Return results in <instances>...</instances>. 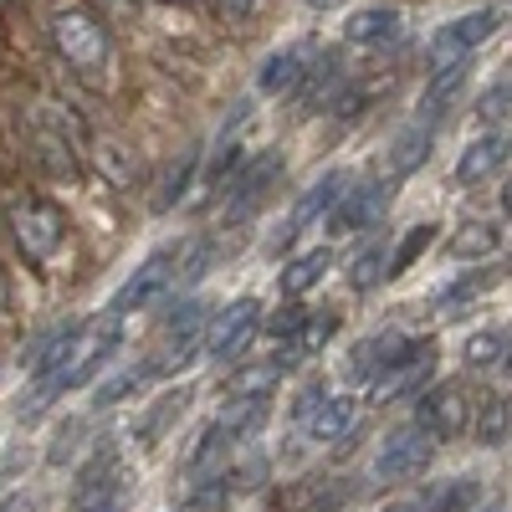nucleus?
Listing matches in <instances>:
<instances>
[{"instance_id": "obj_51", "label": "nucleus", "mask_w": 512, "mask_h": 512, "mask_svg": "<svg viewBox=\"0 0 512 512\" xmlns=\"http://www.w3.org/2000/svg\"><path fill=\"white\" fill-rule=\"evenodd\" d=\"M175 512H205V507H195V502H185V507H175Z\"/></svg>"}, {"instance_id": "obj_21", "label": "nucleus", "mask_w": 512, "mask_h": 512, "mask_svg": "<svg viewBox=\"0 0 512 512\" xmlns=\"http://www.w3.org/2000/svg\"><path fill=\"white\" fill-rule=\"evenodd\" d=\"M405 26V16L395 6H364L344 21V36L354 41V47H379V41H395Z\"/></svg>"}, {"instance_id": "obj_29", "label": "nucleus", "mask_w": 512, "mask_h": 512, "mask_svg": "<svg viewBox=\"0 0 512 512\" xmlns=\"http://www.w3.org/2000/svg\"><path fill=\"white\" fill-rule=\"evenodd\" d=\"M497 282H502V267H477V272H466V277L446 282V287L436 292V308H461V303H472V297L492 292Z\"/></svg>"}, {"instance_id": "obj_38", "label": "nucleus", "mask_w": 512, "mask_h": 512, "mask_svg": "<svg viewBox=\"0 0 512 512\" xmlns=\"http://www.w3.org/2000/svg\"><path fill=\"white\" fill-rule=\"evenodd\" d=\"M226 446H231V436L221 431L216 420H210L205 431H200V446H195V456H190V472H205V466L216 461V456H226Z\"/></svg>"}, {"instance_id": "obj_13", "label": "nucleus", "mask_w": 512, "mask_h": 512, "mask_svg": "<svg viewBox=\"0 0 512 512\" xmlns=\"http://www.w3.org/2000/svg\"><path fill=\"white\" fill-rule=\"evenodd\" d=\"M169 282H175V251H154V256H144V267L113 292V313H139V308H149L154 297L169 292Z\"/></svg>"}, {"instance_id": "obj_33", "label": "nucleus", "mask_w": 512, "mask_h": 512, "mask_svg": "<svg viewBox=\"0 0 512 512\" xmlns=\"http://www.w3.org/2000/svg\"><path fill=\"white\" fill-rule=\"evenodd\" d=\"M241 159H246V149L241 144H231V139H221L216 144V159H210V169H205V195H226V185H231V175L241 169Z\"/></svg>"}, {"instance_id": "obj_4", "label": "nucleus", "mask_w": 512, "mask_h": 512, "mask_svg": "<svg viewBox=\"0 0 512 512\" xmlns=\"http://www.w3.org/2000/svg\"><path fill=\"white\" fill-rule=\"evenodd\" d=\"M118 507H123V456L118 446H98L77 466L72 512H118Z\"/></svg>"}, {"instance_id": "obj_47", "label": "nucleus", "mask_w": 512, "mask_h": 512, "mask_svg": "<svg viewBox=\"0 0 512 512\" xmlns=\"http://www.w3.org/2000/svg\"><path fill=\"white\" fill-rule=\"evenodd\" d=\"M0 308H11V277H6V267H0Z\"/></svg>"}, {"instance_id": "obj_43", "label": "nucleus", "mask_w": 512, "mask_h": 512, "mask_svg": "<svg viewBox=\"0 0 512 512\" xmlns=\"http://www.w3.org/2000/svg\"><path fill=\"white\" fill-rule=\"evenodd\" d=\"M364 103H369V93H364V88H338L328 108H333V118H344V123H349V118H359V113H364Z\"/></svg>"}, {"instance_id": "obj_40", "label": "nucleus", "mask_w": 512, "mask_h": 512, "mask_svg": "<svg viewBox=\"0 0 512 512\" xmlns=\"http://www.w3.org/2000/svg\"><path fill=\"white\" fill-rule=\"evenodd\" d=\"M308 318H313V313L303 308V297H292L287 308H277V313L267 318V333H272V338H292V333H303Z\"/></svg>"}, {"instance_id": "obj_32", "label": "nucleus", "mask_w": 512, "mask_h": 512, "mask_svg": "<svg viewBox=\"0 0 512 512\" xmlns=\"http://www.w3.org/2000/svg\"><path fill=\"white\" fill-rule=\"evenodd\" d=\"M210 262H216V236L190 241L185 251H175V282H169V287H195L210 272Z\"/></svg>"}, {"instance_id": "obj_36", "label": "nucleus", "mask_w": 512, "mask_h": 512, "mask_svg": "<svg viewBox=\"0 0 512 512\" xmlns=\"http://www.w3.org/2000/svg\"><path fill=\"white\" fill-rule=\"evenodd\" d=\"M477 441H482V446H507V395H487V400H482Z\"/></svg>"}, {"instance_id": "obj_25", "label": "nucleus", "mask_w": 512, "mask_h": 512, "mask_svg": "<svg viewBox=\"0 0 512 512\" xmlns=\"http://www.w3.org/2000/svg\"><path fill=\"white\" fill-rule=\"evenodd\" d=\"M328 267H333V251H328V246H313V251L292 256V262L282 267L277 287H282L287 297H303V292H313V287H318V282L328 277Z\"/></svg>"}, {"instance_id": "obj_26", "label": "nucleus", "mask_w": 512, "mask_h": 512, "mask_svg": "<svg viewBox=\"0 0 512 512\" xmlns=\"http://www.w3.org/2000/svg\"><path fill=\"white\" fill-rule=\"evenodd\" d=\"M267 400H272V395H231V405L221 410V420H216V425H221V431H226L231 441H236V436L246 441V436L262 431V420H267V410H272Z\"/></svg>"}, {"instance_id": "obj_11", "label": "nucleus", "mask_w": 512, "mask_h": 512, "mask_svg": "<svg viewBox=\"0 0 512 512\" xmlns=\"http://www.w3.org/2000/svg\"><path fill=\"white\" fill-rule=\"evenodd\" d=\"M384 205H390V180H374V185H349L328 205V236H354L364 226H374V216H384Z\"/></svg>"}, {"instance_id": "obj_9", "label": "nucleus", "mask_w": 512, "mask_h": 512, "mask_svg": "<svg viewBox=\"0 0 512 512\" xmlns=\"http://www.w3.org/2000/svg\"><path fill=\"white\" fill-rule=\"evenodd\" d=\"M492 31H497V11H466V16H456V21H446V26L431 31V41H425V62L446 67V62L472 57Z\"/></svg>"}, {"instance_id": "obj_2", "label": "nucleus", "mask_w": 512, "mask_h": 512, "mask_svg": "<svg viewBox=\"0 0 512 512\" xmlns=\"http://www.w3.org/2000/svg\"><path fill=\"white\" fill-rule=\"evenodd\" d=\"M11 236L31 267H47L67 236V216L52 200H21V205H11Z\"/></svg>"}, {"instance_id": "obj_10", "label": "nucleus", "mask_w": 512, "mask_h": 512, "mask_svg": "<svg viewBox=\"0 0 512 512\" xmlns=\"http://www.w3.org/2000/svg\"><path fill=\"white\" fill-rule=\"evenodd\" d=\"M256 318H262V303H256V297H236V303H226L216 318L205 323V354L216 364H231L251 344Z\"/></svg>"}, {"instance_id": "obj_15", "label": "nucleus", "mask_w": 512, "mask_h": 512, "mask_svg": "<svg viewBox=\"0 0 512 512\" xmlns=\"http://www.w3.org/2000/svg\"><path fill=\"white\" fill-rule=\"evenodd\" d=\"M466 82H472V57H461V62H446V67H436V77L425 82V93H420V123H441L456 103H461V93H466Z\"/></svg>"}, {"instance_id": "obj_34", "label": "nucleus", "mask_w": 512, "mask_h": 512, "mask_svg": "<svg viewBox=\"0 0 512 512\" xmlns=\"http://www.w3.org/2000/svg\"><path fill=\"white\" fill-rule=\"evenodd\" d=\"M461 359L472 364V369H492V364H502V359H507V328L472 333V338H466V349H461Z\"/></svg>"}, {"instance_id": "obj_27", "label": "nucleus", "mask_w": 512, "mask_h": 512, "mask_svg": "<svg viewBox=\"0 0 512 512\" xmlns=\"http://www.w3.org/2000/svg\"><path fill=\"white\" fill-rule=\"evenodd\" d=\"M431 144H436V128L431 123H410L405 134L395 139V149H390V175L400 180V175H410V169H420L425 159H431Z\"/></svg>"}, {"instance_id": "obj_52", "label": "nucleus", "mask_w": 512, "mask_h": 512, "mask_svg": "<svg viewBox=\"0 0 512 512\" xmlns=\"http://www.w3.org/2000/svg\"><path fill=\"white\" fill-rule=\"evenodd\" d=\"M180 6H190V0H180Z\"/></svg>"}, {"instance_id": "obj_17", "label": "nucleus", "mask_w": 512, "mask_h": 512, "mask_svg": "<svg viewBox=\"0 0 512 512\" xmlns=\"http://www.w3.org/2000/svg\"><path fill=\"white\" fill-rule=\"evenodd\" d=\"M31 139H36L41 164H47L57 180H72V175H77V159H72V144H67V134H62L57 108H52V113H47V108H36V113H31Z\"/></svg>"}, {"instance_id": "obj_49", "label": "nucleus", "mask_w": 512, "mask_h": 512, "mask_svg": "<svg viewBox=\"0 0 512 512\" xmlns=\"http://www.w3.org/2000/svg\"><path fill=\"white\" fill-rule=\"evenodd\" d=\"M0 512H36L31 502H11V507H0Z\"/></svg>"}, {"instance_id": "obj_48", "label": "nucleus", "mask_w": 512, "mask_h": 512, "mask_svg": "<svg viewBox=\"0 0 512 512\" xmlns=\"http://www.w3.org/2000/svg\"><path fill=\"white\" fill-rule=\"evenodd\" d=\"M308 11H333V6H344V0H303Z\"/></svg>"}, {"instance_id": "obj_46", "label": "nucleus", "mask_w": 512, "mask_h": 512, "mask_svg": "<svg viewBox=\"0 0 512 512\" xmlns=\"http://www.w3.org/2000/svg\"><path fill=\"white\" fill-rule=\"evenodd\" d=\"M318 400H323V384H308V390H303V395H297V400H292V420H297V425H303V420H308V410H313Z\"/></svg>"}, {"instance_id": "obj_35", "label": "nucleus", "mask_w": 512, "mask_h": 512, "mask_svg": "<svg viewBox=\"0 0 512 512\" xmlns=\"http://www.w3.org/2000/svg\"><path fill=\"white\" fill-rule=\"evenodd\" d=\"M431 236H436V226L431 221H420V226H410L405 236H400V246L390 251V267H384V282H395L410 262H415V256L425 251V246H431Z\"/></svg>"}, {"instance_id": "obj_41", "label": "nucleus", "mask_w": 512, "mask_h": 512, "mask_svg": "<svg viewBox=\"0 0 512 512\" xmlns=\"http://www.w3.org/2000/svg\"><path fill=\"white\" fill-rule=\"evenodd\" d=\"M282 374L272 369V364H262V369H246V374H236L231 384H226V390L231 395H272V384H277Z\"/></svg>"}, {"instance_id": "obj_42", "label": "nucleus", "mask_w": 512, "mask_h": 512, "mask_svg": "<svg viewBox=\"0 0 512 512\" xmlns=\"http://www.w3.org/2000/svg\"><path fill=\"white\" fill-rule=\"evenodd\" d=\"M88 11H93V16H103V21L128 26V21H139V0H88Z\"/></svg>"}, {"instance_id": "obj_23", "label": "nucleus", "mask_w": 512, "mask_h": 512, "mask_svg": "<svg viewBox=\"0 0 512 512\" xmlns=\"http://www.w3.org/2000/svg\"><path fill=\"white\" fill-rule=\"evenodd\" d=\"M308 62H313V52L308 47H282V52H272L267 62H262V72H256V88L262 93H292L297 88V77L308 72Z\"/></svg>"}, {"instance_id": "obj_50", "label": "nucleus", "mask_w": 512, "mask_h": 512, "mask_svg": "<svg viewBox=\"0 0 512 512\" xmlns=\"http://www.w3.org/2000/svg\"><path fill=\"white\" fill-rule=\"evenodd\" d=\"M384 512H415V502H395V507H384Z\"/></svg>"}, {"instance_id": "obj_28", "label": "nucleus", "mask_w": 512, "mask_h": 512, "mask_svg": "<svg viewBox=\"0 0 512 512\" xmlns=\"http://www.w3.org/2000/svg\"><path fill=\"white\" fill-rule=\"evenodd\" d=\"M149 379H154V364H149V359L134 364V369H123V374H113L108 384H98V390H93V410H113V405H123L128 395H139Z\"/></svg>"}, {"instance_id": "obj_12", "label": "nucleus", "mask_w": 512, "mask_h": 512, "mask_svg": "<svg viewBox=\"0 0 512 512\" xmlns=\"http://www.w3.org/2000/svg\"><path fill=\"white\" fill-rule=\"evenodd\" d=\"M349 185H354V175H349V169H328V175H323V180H318V185H313L303 200L292 205V216L282 221V231H277V241H272V246H277V251H287V246H292L297 236H303V231H308L318 216H328V205H333L338 195H344Z\"/></svg>"}, {"instance_id": "obj_5", "label": "nucleus", "mask_w": 512, "mask_h": 512, "mask_svg": "<svg viewBox=\"0 0 512 512\" xmlns=\"http://www.w3.org/2000/svg\"><path fill=\"white\" fill-rule=\"evenodd\" d=\"M118 344H123V318H118V313L98 318L93 328H82V333H77V344H72L67 369L52 379V390H57V395H67V390H77V384H88V379H93L113 354H118Z\"/></svg>"}, {"instance_id": "obj_30", "label": "nucleus", "mask_w": 512, "mask_h": 512, "mask_svg": "<svg viewBox=\"0 0 512 512\" xmlns=\"http://www.w3.org/2000/svg\"><path fill=\"white\" fill-rule=\"evenodd\" d=\"M384 267H390V241H369L359 256H354V267H349V287L354 292H374L384 282Z\"/></svg>"}, {"instance_id": "obj_44", "label": "nucleus", "mask_w": 512, "mask_h": 512, "mask_svg": "<svg viewBox=\"0 0 512 512\" xmlns=\"http://www.w3.org/2000/svg\"><path fill=\"white\" fill-rule=\"evenodd\" d=\"M180 405H185V395H169V400H164V405H159V410H154L144 425H139V441H154V436L164 431V420H169V415H180Z\"/></svg>"}, {"instance_id": "obj_31", "label": "nucleus", "mask_w": 512, "mask_h": 512, "mask_svg": "<svg viewBox=\"0 0 512 512\" xmlns=\"http://www.w3.org/2000/svg\"><path fill=\"white\" fill-rule=\"evenodd\" d=\"M502 246V226H492V221H466L461 231H456V241H451V256L456 262H472V256H492Z\"/></svg>"}, {"instance_id": "obj_20", "label": "nucleus", "mask_w": 512, "mask_h": 512, "mask_svg": "<svg viewBox=\"0 0 512 512\" xmlns=\"http://www.w3.org/2000/svg\"><path fill=\"white\" fill-rule=\"evenodd\" d=\"M354 415H359V405H354L349 395H323V400L308 410L303 431H308L318 446H333V441H344V436L354 431Z\"/></svg>"}, {"instance_id": "obj_39", "label": "nucleus", "mask_w": 512, "mask_h": 512, "mask_svg": "<svg viewBox=\"0 0 512 512\" xmlns=\"http://www.w3.org/2000/svg\"><path fill=\"white\" fill-rule=\"evenodd\" d=\"M507 103H512V88H507V77H502V82H492V88L482 93V103H477V123H487V128L507 123Z\"/></svg>"}, {"instance_id": "obj_1", "label": "nucleus", "mask_w": 512, "mask_h": 512, "mask_svg": "<svg viewBox=\"0 0 512 512\" xmlns=\"http://www.w3.org/2000/svg\"><path fill=\"white\" fill-rule=\"evenodd\" d=\"M47 36L57 57L77 72V77H98L113 62V31L103 16H93L88 6H57L47 16Z\"/></svg>"}, {"instance_id": "obj_18", "label": "nucleus", "mask_w": 512, "mask_h": 512, "mask_svg": "<svg viewBox=\"0 0 512 512\" xmlns=\"http://www.w3.org/2000/svg\"><path fill=\"white\" fill-rule=\"evenodd\" d=\"M502 164H507V128H492V134H482V139H472L461 149L456 185H482L487 175H497Z\"/></svg>"}, {"instance_id": "obj_45", "label": "nucleus", "mask_w": 512, "mask_h": 512, "mask_svg": "<svg viewBox=\"0 0 512 512\" xmlns=\"http://www.w3.org/2000/svg\"><path fill=\"white\" fill-rule=\"evenodd\" d=\"M256 6H262V0H216V11H221V21H231V26L251 21V16H256Z\"/></svg>"}, {"instance_id": "obj_7", "label": "nucleus", "mask_w": 512, "mask_h": 512, "mask_svg": "<svg viewBox=\"0 0 512 512\" xmlns=\"http://www.w3.org/2000/svg\"><path fill=\"white\" fill-rule=\"evenodd\" d=\"M431 369H436V338H410V349H405V359L400 364H390L379 379H369V400L374 405H395V400H415L420 390H425V379H431Z\"/></svg>"}, {"instance_id": "obj_22", "label": "nucleus", "mask_w": 512, "mask_h": 512, "mask_svg": "<svg viewBox=\"0 0 512 512\" xmlns=\"http://www.w3.org/2000/svg\"><path fill=\"white\" fill-rule=\"evenodd\" d=\"M77 333H82V323H57L41 344L26 354V364H31V374L36 379H57L62 369H67V359H72V344H77Z\"/></svg>"}, {"instance_id": "obj_37", "label": "nucleus", "mask_w": 512, "mask_h": 512, "mask_svg": "<svg viewBox=\"0 0 512 512\" xmlns=\"http://www.w3.org/2000/svg\"><path fill=\"white\" fill-rule=\"evenodd\" d=\"M195 164H200V154H185V159H180V169L164 180V195L154 200V210H159V216H169V210H175V205L185 200V190H190V180H195Z\"/></svg>"}, {"instance_id": "obj_14", "label": "nucleus", "mask_w": 512, "mask_h": 512, "mask_svg": "<svg viewBox=\"0 0 512 512\" xmlns=\"http://www.w3.org/2000/svg\"><path fill=\"white\" fill-rule=\"evenodd\" d=\"M338 88H344V62H338V52H328V57H313L308 62V72L297 77V88L287 98H292L297 113H323Z\"/></svg>"}, {"instance_id": "obj_6", "label": "nucleus", "mask_w": 512, "mask_h": 512, "mask_svg": "<svg viewBox=\"0 0 512 512\" xmlns=\"http://www.w3.org/2000/svg\"><path fill=\"white\" fill-rule=\"evenodd\" d=\"M277 175H282V149H262L256 159H241V169L231 175V185H226V226H241L256 205L267 200V190L277 185Z\"/></svg>"}, {"instance_id": "obj_3", "label": "nucleus", "mask_w": 512, "mask_h": 512, "mask_svg": "<svg viewBox=\"0 0 512 512\" xmlns=\"http://www.w3.org/2000/svg\"><path fill=\"white\" fill-rule=\"evenodd\" d=\"M436 446H441V441L425 431L420 420H405V425H395V431L379 441L374 477H379V482H410V477H420L425 466H431Z\"/></svg>"}, {"instance_id": "obj_8", "label": "nucleus", "mask_w": 512, "mask_h": 512, "mask_svg": "<svg viewBox=\"0 0 512 512\" xmlns=\"http://www.w3.org/2000/svg\"><path fill=\"white\" fill-rule=\"evenodd\" d=\"M415 420L436 441H461L472 431V395H466L461 384H431V390L415 395Z\"/></svg>"}, {"instance_id": "obj_24", "label": "nucleus", "mask_w": 512, "mask_h": 512, "mask_svg": "<svg viewBox=\"0 0 512 512\" xmlns=\"http://www.w3.org/2000/svg\"><path fill=\"white\" fill-rule=\"evenodd\" d=\"M482 502V482L477 477H451V482H436L415 497V512H472Z\"/></svg>"}, {"instance_id": "obj_16", "label": "nucleus", "mask_w": 512, "mask_h": 512, "mask_svg": "<svg viewBox=\"0 0 512 512\" xmlns=\"http://www.w3.org/2000/svg\"><path fill=\"white\" fill-rule=\"evenodd\" d=\"M77 139H82V149H88L82 159H88L108 185L123 190V185H134V180H139V159L128 154L118 139H103V134H93V128H82V123H77Z\"/></svg>"}, {"instance_id": "obj_19", "label": "nucleus", "mask_w": 512, "mask_h": 512, "mask_svg": "<svg viewBox=\"0 0 512 512\" xmlns=\"http://www.w3.org/2000/svg\"><path fill=\"white\" fill-rule=\"evenodd\" d=\"M405 349H410L405 333H374V338H364V344H354V354H349V379H379L390 364L405 359Z\"/></svg>"}]
</instances>
